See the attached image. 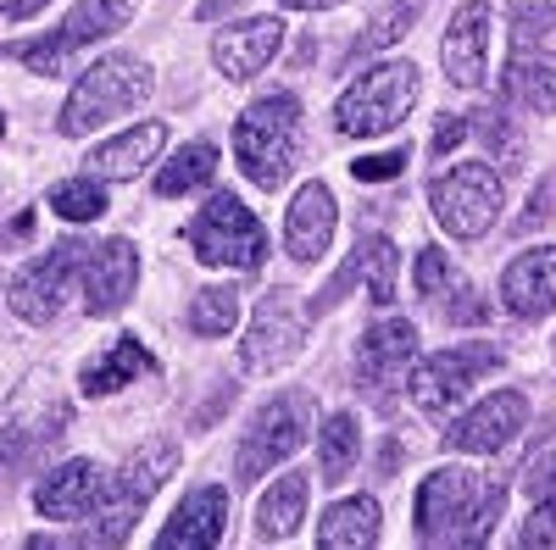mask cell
<instances>
[{
    "label": "cell",
    "mask_w": 556,
    "mask_h": 550,
    "mask_svg": "<svg viewBox=\"0 0 556 550\" xmlns=\"http://www.w3.org/2000/svg\"><path fill=\"white\" fill-rule=\"evenodd\" d=\"M139 284V251L128 240H106L84 251V311L89 317H112L128 306Z\"/></svg>",
    "instance_id": "obj_14"
},
{
    "label": "cell",
    "mask_w": 556,
    "mask_h": 550,
    "mask_svg": "<svg viewBox=\"0 0 556 550\" xmlns=\"http://www.w3.org/2000/svg\"><path fill=\"white\" fill-rule=\"evenodd\" d=\"M173 462H178V450H173L167 439H156L151 450H134V456H128V468H123L117 478H106L101 507L89 512V517H101L106 528L84 534V545H117V539H128V528H134L139 507H146V500L162 489V478L173 473Z\"/></svg>",
    "instance_id": "obj_7"
},
{
    "label": "cell",
    "mask_w": 556,
    "mask_h": 550,
    "mask_svg": "<svg viewBox=\"0 0 556 550\" xmlns=\"http://www.w3.org/2000/svg\"><path fill=\"white\" fill-rule=\"evenodd\" d=\"M0 133H7V123H0Z\"/></svg>",
    "instance_id": "obj_41"
},
{
    "label": "cell",
    "mask_w": 556,
    "mask_h": 550,
    "mask_svg": "<svg viewBox=\"0 0 556 550\" xmlns=\"http://www.w3.org/2000/svg\"><path fill=\"white\" fill-rule=\"evenodd\" d=\"M306 512V478L290 473V478H278L267 495H262V507H256V534L262 539H290L295 523Z\"/></svg>",
    "instance_id": "obj_28"
},
{
    "label": "cell",
    "mask_w": 556,
    "mask_h": 550,
    "mask_svg": "<svg viewBox=\"0 0 556 550\" xmlns=\"http://www.w3.org/2000/svg\"><path fill=\"white\" fill-rule=\"evenodd\" d=\"M217 172V145L212 140H195L184 145L162 172H156V195H184V190H201V183Z\"/></svg>",
    "instance_id": "obj_30"
},
{
    "label": "cell",
    "mask_w": 556,
    "mask_h": 550,
    "mask_svg": "<svg viewBox=\"0 0 556 550\" xmlns=\"http://www.w3.org/2000/svg\"><path fill=\"white\" fill-rule=\"evenodd\" d=\"M134 17V0H78V7L67 12V23L51 34L62 51L73 56L78 44H89V39H101V34H117L123 23Z\"/></svg>",
    "instance_id": "obj_26"
},
{
    "label": "cell",
    "mask_w": 556,
    "mask_h": 550,
    "mask_svg": "<svg viewBox=\"0 0 556 550\" xmlns=\"http://www.w3.org/2000/svg\"><path fill=\"white\" fill-rule=\"evenodd\" d=\"M51 212L67 217V222H89V217H101L106 212V190H101V178H67L51 190Z\"/></svg>",
    "instance_id": "obj_33"
},
{
    "label": "cell",
    "mask_w": 556,
    "mask_h": 550,
    "mask_svg": "<svg viewBox=\"0 0 556 550\" xmlns=\"http://www.w3.org/2000/svg\"><path fill=\"white\" fill-rule=\"evenodd\" d=\"M146 95H151V67L139 62V56L112 51V56H101L96 67H89V73L73 84V95H67L56 128L67 133V140H84V133H96L101 123L128 117Z\"/></svg>",
    "instance_id": "obj_3"
},
{
    "label": "cell",
    "mask_w": 556,
    "mask_h": 550,
    "mask_svg": "<svg viewBox=\"0 0 556 550\" xmlns=\"http://www.w3.org/2000/svg\"><path fill=\"white\" fill-rule=\"evenodd\" d=\"M523 545H556V495L551 500H540V512L523 523V534H518Z\"/></svg>",
    "instance_id": "obj_37"
},
{
    "label": "cell",
    "mask_w": 556,
    "mask_h": 550,
    "mask_svg": "<svg viewBox=\"0 0 556 550\" xmlns=\"http://www.w3.org/2000/svg\"><path fill=\"white\" fill-rule=\"evenodd\" d=\"M506 512V489L468 468H440L417 484V539L424 545H479Z\"/></svg>",
    "instance_id": "obj_1"
},
{
    "label": "cell",
    "mask_w": 556,
    "mask_h": 550,
    "mask_svg": "<svg viewBox=\"0 0 556 550\" xmlns=\"http://www.w3.org/2000/svg\"><path fill=\"white\" fill-rule=\"evenodd\" d=\"M462 140H468V117H440V128H434V156H451Z\"/></svg>",
    "instance_id": "obj_38"
},
{
    "label": "cell",
    "mask_w": 556,
    "mask_h": 550,
    "mask_svg": "<svg viewBox=\"0 0 556 550\" xmlns=\"http://www.w3.org/2000/svg\"><path fill=\"white\" fill-rule=\"evenodd\" d=\"M190 245H195V261L206 267H235V272H256L267 261V234L256 212L235 195V190H217L195 222H190Z\"/></svg>",
    "instance_id": "obj_4"
},
{
    "label": "cell",
    "mask_w": 556,
    "mask_h": 550,
    "mask_svg": "<svg viewBox=\"0 0 556 550\" xmlns=\"http://www.w3.org/2000/svg\"><path fill=\"white\" fill-rule=\"evenodd\" d=\"M39 7H45V0H0V12H7V17H28Z\"/></svg>",
    "instance_id": "obj_39"
},
{
    "label": "cell",
    "mask_w": 556,
    "mask_h": 550,
    "mask_svg": "<svg viewBox=\"0 0 556 550\" xmlns=\"http://www.w3.org/2000/svg\"><path fill=\"white\" fill-rule=\"evenodd\" d=\"M412 356H417V329L406 317H384L379 329H367L362 340V361H356V384L362 395L374 389L379 406H390V395L412 379Z\"/></svg>",
    "instance_id": "obj_11"
},
{
    "label": "cell",
    "mask_w": 556,
    "mask_h": 550,
    "mask_svg": "<svg viewBox=\"0 0 556 550\" xmlns=\"http://www.w3.org/2000/svg\"><path fill=\"white\" fill-rule=\"evenodd\" d=\"M501 306L513 317H523V323H534V317H545L556 306V245H534V251L506 261Z\"/></svg>",
    "instance_id": "obj_17"
},
{
    "label": "cell",
    "mask_w": 556,
    "mask_h": 550,
    "mask_svg": "<svg viewBox=\"0 0 556 550\" xmlns=\"http://www.w3.org/2000/svg\"><path fill=\"white\" fill-rule=\"evenodd\" d=\"M301 340H306V317L295 311L290 295L273 290V295L256 306V323H251V334H245L240 367H245V373H273V367H285V361L301 350Z\"/></svg>",
    "instance_id": "obj_13"
},
{
    "label": "cell",
    "mask_w": 556,
    "mask_h": 550,
    "mask_svg": "<svg viewBox=\"0 0 556 550\" xmlns=\"http://www.w3.org/2000/svg\"><path fill=\"white\" fill-rule=\"evenodd\" d=\"M523 423H529V400L518 389H501V395L479 400L473 411H462V418L451 423V434H445V445L468 450V456H501L523 434Z\"/></svg>",
    "instance_id": "obj_12"
},
{
    "label": "cell",
    "mask_w": 556,
    "mask_h": 550,
    "mask_svg": "<svg viewBox=\"0 0 556 550\" xmlns=\"http://www.w3.org/2000/svg\"><path fill=\"white\" fill-rule=\"evenodd\" d=\"M84 251L89 245H56L51 256H39V261H28L17 272L7 300H12V311L23 317V323H51V317L62 311L73 272H84Z\"/></svg>",
    "instance_id": "obj_10"
},
{
    "label": "cell",
    "mask_w": 556,
    "mask_h": 550,
    "mask_svg": "<svg viewBox=\"0 0 556 550\" xmlns=\"http://www.w3.org/2000/svg\"><path fill=\"white\" fill-rule=\"evenodd\" d=\"M290 12H323V7H340V0H285Z\"/></svg>",
    "instance_id": "obj_40"
},
{
    "label": "cell",
    "mask_w": 556,
    "mask_h": 550,
    "mask_svg": "<svg viewBox=\"0 0 556 550\" xmlns=\"http://www.w3.org/2000/svg\"><path fill=\"white\" fill-rule=\"evenodd\" d=\"M501 195H506L501 167H490V162H456L451 172L434 178V190H429L434 217H440V228L451 240H484L495 228V217H501Z\"/></svg>",
    "instance_id": "obj_6"
},
{
    "label": "cell",
    "mask_w": 556,
    "mask_h": 550,
    "mask_svg": "<svg viewBox=\"0 0 556 550\" xmlns=\"http://www.w3.org/2000/svg\"><path fill=\"white\" fill-rule=\"evenodd\" d=\"M356 456H362L356 418L351 411H334V418L323 423V434H317V473H323V484H340L356 468Z\"/></svg>",
    "instance_id": "obj_29"
},
{
    "label": "cell",
    "mask_w": 556,
    "mask_h": 550,
    "mask_svg": "<svg viewBox=\"0 0 556 550\" xmlns=\"http://www.w3.org/2000/svg\"><path fill=\"white\" fill-rule=\"evenodd\" d=\"M62 423H67V406H45V411H39V423H28V418H23V406H12V411H7V423H0V473H7V462L17 468L23 456H28L34 445H45Z\"/></svg>",
    "instance_id": "obj_27"
},
{
    "label": "cell",
    "mask_w": 556,
    "mask_h": 550,
    "mask_svg": "<svg viewBox=\"0 0 556 550\" xmlns=\"http://www.w3.org/2000/svg\"><path fill=\"white\" fill-rule=\"evenodd\" d=\"M479 133H484V145L501 156V167H518V162H523V140H518V128L506 123L501 112H484V117H479Z\"/></svg>",
    "instance_id": "obj_35"
},
{
    "label": "cell",
    "mask_w": 556,
    "mask_h": 550,
    "mask_svg": "<svg viewBox=\"0 0 556 550\" xmlns=\"http://www.w3.org/2000/svg\"><path fill=\"white\" fill-rule=\"evenodd\" d=\"M495 367H501V350L495 345H445V350L417 361L406 384H412L417 411H429V418H451V411L468 400V389L484 373H495Z\"/></svg>",
    "instance_id": "obj_8"
},
{
    "label": "cell",
    "mask_w": 556,
    "mask_h": 550,
    "mask_svg": "<svg viewBox=\"0 0 556 550\" xmlns=\"http://www.w3.org/2000/svg\"><path fill=\"white\" fill-rule=\"evenodd\" d=\"M101 495H106V473H101L96 462H84V456H73V462H62L56 473L39 478L34 507H39V517L73 523V517H89V512H96Z\"/></svg>",
    "instance_id": "obj_16"
},
{
    "label": "cell",
    "mask_w": 556,
    "mask_h": 550,
    "mask_svg": "<svg viewBox=\"0 0 556 550\" xmlns=\"http://www.w3.org/2000/svg\"><path fill=\"white\" fill-rule=\"evenodd\" d=\"M417 67L412 62H384L367 67L334 106V128L351 133V140H374V133H390L412 106H417Z\"/></svg>",
    "instance_id": "obj_5"
},
{
    "label": "cell",
    "mask_w": 556,
    "mask_h": 550,
    "mask_svg": "<svg viewBox=\"0 0 556 550\" xmlns=\"http://www.w3.org/2000/svg\"><path fill=\"white\" fill-rule=\"evenodd\" d=\"M513 89H518L534 112H551V117H556V56H545V51H518V56H513Z\"/></svg>",
    "instance_id": "obj_31"
},
{
    "label": "cell",
    "mask_w": 556,
    "mask_h": 550,
    "mask_svg": "<svg viewBox=\"0 0 556 550\" xmlns=\"http://www.w3.org/2000/svg\"><path fill=\"white\" fill-rule=\"evenodd\" d=\"M334 222H340V212H334L329 183H301L295 201H290V217H285V251L301 267L323 261V251L334 240Z\"/></svg>",
    "instance_id": "obj_19"
},
{
    "label": "cell",
    "mask_w": 556,
    "mask_h": 550,
    "mask_svg": "<svg viewBox=\"0 0 556 550\" xmlns=\"http://www.w3.org/2000/svg\"><path fill=\"white\" fill-rule=\"evenodd\" d=\"M301 156V101L295 95H262L235 123V162L256 190H278Z\"/></svg>",
    "instance_id": "obj_2"
},
{
    "label": "cell",
    "mask_w": 556,
    "mask_h": 550,
    "mask_svg": "<svg viewBox=\"0 0 556 550\" xmlns=\"http://www.w3.org/2000/svg\"><path fill=\"white\" fill-rule=\"evenodd\" d=\"M401 167H406V151H384V156H362V162H351V178H356V183H390Z\"/></svg>",
    "instance_id": "obj_36"
},
{
    "label": "cell",
    "mask_w": 556,
    "mask_h": 550,
    "mask_svg": "<svg viewBox=\"0 0 556 550\" xmlns=\"http://www.w3.org/2000/svg\"><path fill=\"white\" fill-rule=\"evenodd\" d=\"M162 140H167V123H139V128L117 133V140L96 145L84 167H96L101 178H134L139 167H151V156L162 151Z\"/></svg>",
    "instance_id": "obj_23"
},
{
    "label": "cell",
    "mask_w": 556,
    "mask_h": 550,
    "mask_svg": "<svg viewBox=\"0 0 556 550\" xmlns=\"http://www.w3.org/2000/svg\"><path fill=\"white\" fill-rule=\"evenodd\" d=\"M417 12H424V0H395L390 12H379L374 23L362 28V39H356V56H367V51H384V44H395L412 23H417Z\"/></svg>",
    "instance_id": "obj_34"
},
{
    "label": "cell",
    "mask_w": 556,
    "mask_h": 550,
    "mask_svg": "<svg viewBox=\"0 0 556 550\" xmlns=\"http://www.w3.org/2000/svg\"><path fill=\"white\" fill-rule=\"evenodd\" d=\"M379 539V500H334L329 512H323L317 523V545H329V550H356V545H374Z\"/></svg>",
    "instance_id": "obj_25"
},
{
    "label": "cell",
    "mask_w": 556,
    "mask_h": 550,
    "mask_svg": "<svg viewBox=\"0 0 556 550\" xmlns=\"http://www.w3.org/2000/svg\"><path fill=\"white\" fill-rule=\"evenodd\" d=\"M278 44H285V23L278 17H245V23H228L217 39H212V62L223 78H256Z\"/></svg>",
    "instance_id": "obj_18"
},
{
    "label": "cell",
    "mask_w": 556,
    "mask_h": 550,
    "mask_svg": "<svg viewBox=\"0 0 556 550\" xmlns=\"http://www.w3.org/2000/svg\"><path fill=\"white\" fill-rule=\"evenodd\" d=\"M312 434V395H278L256 411V423L240 439V462H235V484H256L267 468L290 462L301 450V439Z\"/></svg>",
    "instance_id": "obj_9"
},
{
    "label": "cell",
    "mask_w": 556,
    "mask_h": 550,
    "mask_svg": "<svg viewBox=\"0 0 556 550\" xmlns=\"http://www.w3.org/2000/svg\"><path fill=\"white\" fill-rule=\"evenodd\" d=\"M440 62H445V78L456 89H479L490 78V7L473 0L462 7L445 28V44H440Z\"/></svg>",
    "instance_id": "obj_15"
},
{
    "label": "cell",
    "mask_w": 556,
    "mask_h": 550,
    "mask_svg": "<svg viewBox=\"0 0 556 550\" xmlns=\"http://www.w3.org/2000/svg\"><path fill=\"white\" fill-rule=\"evenodd\" d=\"M240 323V290L235 284H212L190 300V329L195 334H235Z\"/></svg>",
    "instance_id": "obj_32"
},
{
    "label": "cell",
    "mask_w": 556,
    "mask_h": 550,
    "mask_svg": "<svg viewBox=\"0 0 556 550\" xmlns=\"http://www.w3.org/2000/svg\"><path fill=\"white\" fill-rule=\"evenodd\" d=\"M139 373H151V350L139 345L134 334H123V340H112V345L78 373V389H84V395H117V389L134 384Z\"/></svg>",
    "instance_id": "obj_24"
},
{
    "label": "cell",
    "mask_w": 556,
    "mask_h": 550,
    "mask_svg": "<svg viewBox=\"0 0 556 550\" xmlns=\"http://www.w3.org/2000/svg\"><path fill=\"white\" fill-rule=\"evenodd\" d=\"M417 295L434 300L451 323H479V317H490L473 295V284L462 279V272H451V261L429 245V251H417Z\"/></svg>",
    "instance_id": "obj_22"
},
{
    "label": "cell",
    "mask_w": 556,
    "mask_h": 550,
    "mask_svg": "<svg viewBox=\"0 0 556 550\" xmlns=\"http://www.w3.org/2000/svg\"><path fill=\"white\" fill-rule=\"evenodd\" d=\"M395 272H401V256H395V245H390L384 234H362V245L351 251V261L334 272V284L323 290L312 306H317V311H323V306H334V300H340V295H345L356 279H367V295H374L379 306H390V300H395Z\"/></svg>",
    "instance_id": "obj_20"
},
{
    "label": "cell",
    "mask_w": 556,
    "mask_h": 550,
    "mask_svg": "<svg viewBox=\"0 0 556 550\" xmlns=\"http://www.w3.org/2000/svg\"><path fill=\"white\" fill-rule=\"evenodd\" d=\"M223 523H228V489L223 484H206V489H190V500L167 517V528L156 534L162 550H206V545H223Z\"/></svg>",
    "instance_id": "obj_21"
}]
</instances>
